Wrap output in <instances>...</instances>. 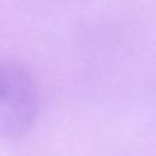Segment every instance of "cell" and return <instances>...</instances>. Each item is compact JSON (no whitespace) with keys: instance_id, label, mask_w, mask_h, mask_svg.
Listing matches in <instances>:
<instances>
[{"instance_id":"cell-1","label":"cell","mask_w":156,"mask_h":156,"mask_svg":"<svg viewBox=\"0 0 156 156\" xmlns=\"http://www.w3.org/2000/svg\"><path fill=\"white\" fill-rule=\"evenodd\" d=\"M40 108L34 77L21 63L0 59V137L22 136L33 126Z\"/></svg>"}]
</instances>
